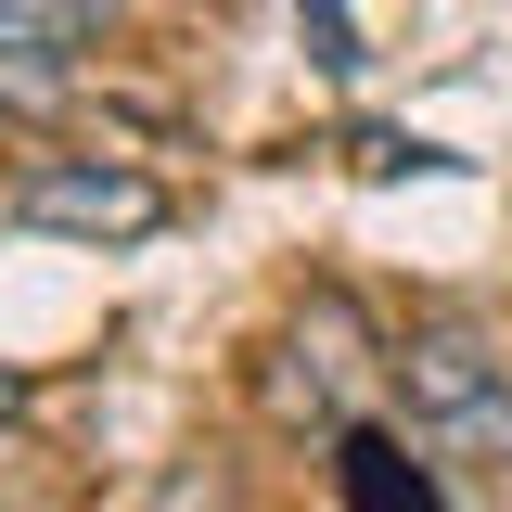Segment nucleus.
Listing matches in <instances>:
<instances>
[{
  "label": "nucleus",
  "instance_id": "20e7f679",
  "mask_svg": "<svg viewBox=\"0 0 512 512\" xmlns=\"http://www.w3.org/2000/svg\"><path fill=\"white\" fill-rule=\"evenodd\" d=\"M359 372H384L359 308H346V295H308V308H295V384H282V397H295V410H346Z\"/></svg>",
  "mask_w": 512,
  "mask_h": 512
},
{
  "label": "nucleus",
  "instance_id": "7ed1b4c3",
  "mask_svg": "<svg viewBox=\"0 0 512 512\" xmlns=\"http://www.w3.org/2000/svg\"><path fill=\"white\" fill-rule=\"evenodd\" d=\"M103 39V13H77V0H0V90H64V64Z\"/></svg>",
  "mask_w": 512,
  "mask_h": 512
},
{
  "label": "nucleus",
  "instance_id": "39448f33",
  "mask_svg": "<svg viewBox=\"0 0 512 512\" xmlns=\"http://www.w3.org/2000/svg\"><path fill=\"white\" fill-rule=\"evenodd\" d=\"M333 487H346V512H448V487L384 436V423H346V436H333Z\"/></svg>",
  "mask_w": 512,
  "mask_h": 512
},
{
  "label": "nucleus",
  "instance_id": "1a4fd4ad",
  "mask_svg": "<svg viewBox=\"0 0 512 512\" xmlns=\"http://www.w3.org/2000/svg\"><path fill=\"white\" fill-rule=\"evenodd\" d=\"M13 410H26V372H13V359H0V423H13Z\"/></svg>",
  "mask_w": 512,
  "mask_h": 512
},
{
  "label": "nucleus",
  "instance_id": "f257e3e1",
  "mask_svg": "<svg viewBox=\"0 0 512 512\" xmlns=\"http://www.w3.org/2000/svg\"><path fill=\"white\" fill-rule=\"evenodd\" d=\"M384 384H397L410 436H436V448H487V461L512 474V359L487 346V333L423 320L410 346H384Z\"/></svg>",
  "mask_w": 512,
  "mask_h": 512
},
{
  "label": "nucleus",
  "instance_id": "0eeeda50",
  "mask_svg": "<svg viewBox=\"0 0 512 512\" xmlns=\"http://www.w3.org/2000/svg\"><path fill=\"white\" fill-rule=\"evenodd\" d=\"M295 39H308V64H333V77H346V64H372V52H359V13H333V0L295 13Z\"/></svg>",
  "mask_w": 512,
  "mask_h": 512
},
{
  "label": "nucleus",
  "instance_id": "423d86ee",
  "mask_svg": "<svg viewBox=\"0 0 512 512\" xmlns=\"http://www.w3.org/2000/svg\"><path fill=\"white\" fill-rule=\"evenodd\" d=\"M116 512H244V487L218 474V461H167L141 500H116Z\"/></svg>",
  "mask_w": 512,
  "mask_h": 512
},
{
  "label": "nucleus",
  "instance_id": "f03ea898",
  "mask_svg": "<svg viewBox=\"0 0 512 512\" xmlns=\"http://www.w3.org/2000/svg\"><path fill=\"white\" fill-rule=\"evenodd\" d=\"M13 218L52 231V244H154L167 231V180L128 167V154H39L13 180Z\"/></svg>",
  "mask_w": 512,
  "mask_h": 512
},
{
  "label": "nucleus",
  "instance_id": "6e6552de",
  "mask_svg": "<svg viewBox=\"0 0 512 512\" xmlns=\"http://www.w3.org/2000/svg\"><path fill=\"white\" fill-rule=\"evenodd\" d=\"M346 154H359V167H372V180H397V167H448V154H423V141H397V128H359V141H346Z\"/></svg>",
  "mask_w": 512,
  "mask_h": 512
}]
</instances>
